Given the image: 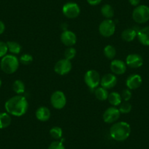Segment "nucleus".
Segmentation results:
<instances>
[{
    "label": "nucleus",
    "mask_w": 149,
    "mask_h": 149,
    "mask_svg": "<svg viewBox=\"0 0 149 149\" xmlns=\"http://www.w3.org/2000/svg\"><path fill=\"white\" fill-rule=\"evenodd\" d=\"M28 102L21 95H16L10 98L5 102V107L7 113L16 117L24 116L28 110Z\"/></svg>",
    "instance_id": "obj_1"
},
{
    "label": "nucleus",
    "mask_w": 149,
    "mask_h": 149,
    "mask_svg": "<svg viewBox=\"0 0 149 149\" xmlns=\"http://www.w3.org/2000/svg\"><path fill=\"white\" fill-rule=\"evenodd\" d=\"M131 133V127L124 121L116 122L110 129V134L116 141L121 142L127 140Z\"/></svg>",
    "instance_id": "obj_2"
},
{
    "label": "nucleus",
    "mask_w": 149,
    "mask_h": 149,
    "mask_svg": "<svg viewBox=\"0 0 149 149\" xmlns=\"http://www.w3.org/2000/svg\"><path fill=\"white\" fill-rule=\"evenodd\" d=\"M18 67H19V60L13 54L5 55V56L2 57L0 62V67L6 74H13L15 72L18 70Z\"/></svg>",
    "instance_id": "obj_3"
},
{
    "label": "nucleus",
    "mask_w": 149,
    "mask_h": 149,
    "mask_svg": "<svg viewBox=\"0 0 149 149\" xmlns=\"http://www.w3.org/2000/svg\"><path fill=\"white\" fill-rule=\"evenodd\" d=\"M132 18L136 23L145 24L149 21V7L147 5H138L132 12Z\"/></svg>",
    "instance_id": "obj_4"
},
{
    "label": "nucleus",
    "mask_w": 149,
    "mask_h": 149,
    "mask_svg": "<svg viewBox=\"0 0 149 149\" xmlns=\"http://www.w3.org/2000/svg\"><path fill=\"white\" fill-rule=\"evenodd\" d=\"M100 81H101V78H100V74L96 70H88L84 75V81L88 88H91V90L95 89L98 87L100 84Z\"/></svg>",
    "instance_id": "obj_5"
},
{
    "label": "nucleus",
    "mask_w": 149,
    "mask_h": 149,
    "mask_svg": "<svg viewBox=\"0 0 149 149\" xmlns=\"http://www.w3.org/2000/svg\"><path fill=\"white\" fill-rule=\"evenodd\" d=\"M116 31V24L111 19L104 20L99 26V31L102 36L110 37L113 35Z\"/></svg>",
    "instance_id": "obj_6"
},
{
    "label": "nucleus",
    "mask_w": 149,
    "mask_h": 149,
    "mask_svg": "<svg viewBox=\"0 0 149 149\" xmlns=\"http://www.w3.org/2000/svg\"><path fill=\"white\" fill-rule=\"evenodd\" d=\"M62 13L67 18H75L81 13V8L79 5L74 2H67L63 6Z\"/></svg>",
    "instance_id": "obj_7"
},
{
    "label": "nucleus",
    "mask_w": 149,
    "mask_h": 149,
    "mask_svg": "<svg viewBox=\"0 0 149 149\" xmlns=\"http://www.w3.org/2000/svg\"><path fill=\"white\" fill-rule=\"evenodd\" d=\"M51 102L53 107L56 109H62L67 104V98L61 91H56L51 97Z\"/></svg>",
    "instance_id": "obj_8"
},
{
    "label": "nucleus",
    "mask_w": 149,
    "mask_h": 149,
    "mask_svg": "<svg viewBox=\"0 0 149 149\" xmlns=\"http://www.w3.org/2000/svg\"><path fill=\"white\" fill-rule=\"evenodd\" d=\"M121 113L119 110L116 107H108L103 113V120L107 124H113L115 123L119 118Z\"/></svg>",
    "instance_id": "obj_9"
},
{
    "label": "nucleus",
    "mask_w": 149,
    "mask_h": 149,
    "mask_svg": "<svg viewBox=\"0 0 149 149\" xmlns=\"http://www.w3.org/2000/svg\"><path fill=\"white\" fill-rule=\"evenodd\" d=\"M72 70V64L70 60L66 58L59 60L54 66V71L59 75H65Z\"/></svg>",
    "instance_id": "obj_10"
},
{
    "label": "nucleus",
    "mask_w": 149,
    "mask_h": 149,
    "mask_svg": "<svg viewBox=\"0 0 149 149\" xmlns=\"http://www.w3.org/2000/svg\"><path fill=\"white\" fill-rule=\"evenodd\" d=\"M61 42L67 47H72L77 42V37L73 31L65 30L61 34Z\"/></svg>",
    "instance_id": "obj_11"
},
{
    "label": "nucleus",
    "mask_w": 149,
    "mask_h": 149,
    "mask_svg": "<svg viewBox=\"0 0 149 149\" xmlns=\"http://www.w3.org/2000/svg\"><path fill=\"white\" fill-rule=\"evenodd\" d=\"M125 63L128 67L131 68H139L143 64V58L139 54H132L127 56Z\"/></svg>",
    "instance_id": "obj_12"
},
{
    "label": "nucleus",
    "mask_w": 149,
    "mask_h": 149,
    "mask_svg": "<svg viewBox=\"0 0 149 149\" xmlns=\"http://www.w3.org/2000/svg\"><path fill=\"white\" fill-rule=\"evenodd\" d=\"M143 83V79L140 74H133L130 75L126 81V86L130 90H134L138 88Z\"/></svg>",
    "instance_id": "obj_13"
},
{
    "label": "nucleus",
    "mask_w": 149,
    "mask_h": 149,
    "mask_svg": "<svg viewBox=\"0 0 149 149\" xmlns=\"http://www.w3.org/2000/svg\"><path fill=\"white\" fill-rule=\"evenodd\" d=\"M117 84V78L113 74H106L101 78V86L106 89L113 88Z\"/></svg>",
    "instance_id": "obj_14"
},
{
    "label": "nucleus",
    "mask_w": 149,
    "mask_h": 149,
    "mask_svg": "<svg viewBox=\"0 0 149 149\" xmlns=\"http://www.w3.org/2000/svg\"><path fill=\"white\" fill-rule=\"evenodd\" d=\"M110 70L115 74H123L127 71V64L121 60L115 59L110 64Z\"/></svg>",
    "instance_id": "obj_15"
},
{
    "label": "nucleus",
    "mask_w": 149,
    "mask_h": 149,
    "mask_svg": "<svg viewBox=\"0 0 149 149\" xmlns=\"http://www.w3.org/2000/svg\"><path fill=\"white\" fill-rule=\"evenodd\" d=\"M137 38L142 45L149 46V26L140 29L137 31Z\"/></svg>",
    "instance_id": "obj_16"
},
{
    "label": "nucleus",
    "mask_w": 149,
    "mask_h": 149,
    "mask_svg": "<svg viewBox=\"0 0 149 149\" xmlns=\"http://www.w3.org/2000/svg\"><path fill=\"white\" fill-rule=\"evenodd\" d=\"M35 115L37 120L42 122L47 121L51 118V110L47 107H40L37 110Z\"/></svg>",
    "instance_id": "obj_17"
},
{
    "label": "nucleus",
    "mask_w": 149,
    "mask_h": 149,
    "mask_svg": "<svg viewBox=\"0 0 149 149\" xmlns=\"http://www.w3.org/2000/svg\"><path fill=\"white\" fill-rule=\"evenodd\" d=\"M137 31L134 29H126L123 31L121 37L125 42H132L137 37Z\"/></svg>",
    "instance_id": "obj_18"
},
{
    "label": "nucleus",
    "mask_w": 149,
    "mask_h": 149,
    "mask_svg": "<svg viewBox=\"0 0 149 149\" xmlns=\"http://www.w3.org/2000/svg\"><path fill=\"white\" fill-rule=\"evenodd\" d=\"M10 115L8 113H0V129H5L11 124Z\"/></svg>",
    "instance_id": "obj_19"
},
{
    "label": "nucleus",
    "mask_w": 149,
    "mask_h": 149,
    "mask_svg": "<svg viewBox=\"0 0 149 149\" xmlns=\"http://www.w3.org/2000/svg\"><path fill=\"white\" fill-rule=\"evenodd\" d=\"M107 100L110 104H112L113 107H116L121 104V95L118 92H111L109 94Z\"/></svg>",
    "instance_id": "obj_20"
},
{
    "label": "nucleus",
    "mask_w": 149,
    "mask_h": 149,
    "mask_svg": "<svg viewBox=\"0 0 149 149\" xmlns=\"http://www.w3.org/2000/svg\"><path fill=\"white\" fill-rule=\"evenodd\" d=\"M94 94H95L96 98L100 101H104V100H107L109 96L107 89L103 88V87H97V88H95Z\"/></svg>",
    "instance_id": "obj_21"
},
{
    "label": "nucleus",
    "mask_w": 149,
    "mask_h": 149,
    "mask_svg": "<svg viewBox=\"0 0 149 149\" xmlns=\"http://www.w3.org/2000/svg\"><path fill=\"white\" fill-rule=\"evenodd\" d=\"M101 13L106 19H111L114 16V10L110 5H104L101 8Z\"/></svg>",
    "instance_id": "obj_22"
},
{
    "label": "nucleus",
    "mask_w": 149,
    "mask_h": 149,
    "mask_svg": "<svg viewBox=\"0 0 149 149\" xmlns=\"http://www.w3.org/2000/svg\"><path fill=\"white\" fill-rule=\"evenodd\" d=\"M8 51L12 54H18L21 51V45L18 42L14 41H9L7 42Z\"/></svg>",
    "instance_id": "obj_23"
},
{
    "label": "nucleus",
    "mask_w": 149,
    "mask_h": 149,
    "mask_svg": "<svg viewBox=\"0 0 149 149\" xmlns=\"http://www.w3.org/2000/svg\"><path fill=\"white\" fill-rule=\"evenodd\" d=\"M13 89L18 95H21L25 91V85L21 80H16L13 84Z\"/></svg>",
    "instance_id": "obj_24"
},
{
    "label": "nucleus",
    "mask_w": 149,
    "mask_h": 149,
    "mask_svg": "<svg viewBox=\"0 0 149 149\" xmlns=\"http://www.w3.org/2000/svg\"><path fill=\"white\" fill-rule=\"evenodd\" d=\"M104 54L107 58L113 59L116 55V50L115 47H113V45H108L104 47Z\"/></svg>",
    "instance_id": "obj_25"
},
{
    "label": "nucleus",
    "mask_w": 149,
    "mask_h": 149,
    "mask_svg": "<svg viewBox=\"0 0 149 149\" xmlns=\"http://www.w3.org/2000/svg\"><path fill=\"white\" fill-rule=\"evenodd\" d=\"M50 134L56 140L61 139L63 135V130L59 127H54L50 130Z\"/></svg>",
    "instance_id": "obj_26"
},
{
    "label": "nucleus",
    "mask_w": 149,
    "mask_h": 149,
    "mask_svg": "<svg viewBox=\"0 0 149 149\" xmlns=\"http://www.w3.org/2000/svg\"><path fill=\"white\" fill-rule=\"evenodd\" d=\"M76 55V50L73 47H68L64 52V57L67 60H71L74 58V57Z\"/></svg>",
    "instance_id": "obj_27"
},
{
    "label": "nucleus",
    "mask_w": 149,
    "mask_h": 149,
    "mask_svg": "<svg viewBox=\"0 0 149 149\" xmlns=\"http://www.w3.org/2000/svg\"><path fill=\"white\" fill-rule=\"evenodd\" d=\"M132 104L130 102H124V103H122L120 105V107L118 110H119L121 113L126 114L129 113L132 110Z\"/></svg>",
    "instance_id": "obj_28"
},
{
    "label": "nucleus",
    "mask_w": 149,
    "mask_h": 149,
    "mask_svg": "<svg viewBox=\"0 0 149 149\" xmlns=\"http://www.w3.org/2000/svg\"><path fill=\"white\" fill-rule=\"evenodd\" d=\"M19 61L20 62L22 63V64H24V65H28V64H29L30 63L32 62L33 57L32 56L30 55V54H23V55L20 57Z\"/></svg>",
    "instance_id": "obj_29"
},
{
    "label": "nucleus",
    "mask_w": 149,
    "mask_h": 149,
    "mask_svg": "<svg viewBox=\"0 0 149 149\" xmlns=\"http://www.w3.org/2000/svg\"><path fill=\"white\" fill-rule=\"evenodd\" d=\"M48 149H66L61 141H54L50 144Z\"/></svg>",
    "instance_id": "obj_30"
},
{
    "label": "nucleus",
    "mask_w": 149,
    "mask_h": 149,
    "mask_svg": "<svg viewBox=\"0 0 149 149\" xmlns=\"http://www.w3.org/2000/svg\"><path fill=\"white\" fill-rule=\"evenodd\" d=\"M8 51V48L7 43L0 41V58H2V57L5 56V55H7Z\"/></svg>",
    "instance_id": "obj_31"
},
{
    "label": "nucleus",
    "mask_w": 149,
    "mask_h": 149,
    "mask_svg": "<svg viewBox=\"0 0 149 149\" xmlns=\"http://www.w3.org/2000/svg\"><path fill=\"white\" fill-rule=\"evenodd\" d=\"M132 94L131 90H130L129 88H127V89H124V91H123L121 97L124 99V101L128 102L129 100L132 98Z\"/></svg>",
    "instance_id": "obj_32"
},
{
    "label": "nucleus",
    "mask_w": 149,
    "mask_h": 149,
    "mask_svg": "<svg viewBox=\"0 0 149 149\" xmlns=\"http://www.w3.org/2000/svg\"><path fill=\"white\" fill-rule=\"evenodd\" d=\"M102 1V0H87L88 3L89 4V5H93V6L99 5L100 3H101Z\"/></svg>",
    "instance_id": "obj_33"
},
{
    "label": "nucleus",
    "mask_w": 149,
    "mask_h": 149,
    "mask_svg": "<svg viewBox=\"0 0 149 149\" xmlns=\"http://www.w3.org/2000/svg\"><path fill=\"white\" fill-rule=\"evenodd\" d=\"M129 2H130V5H132V6L137 7L138 6L140 2V0H129Z\"/></svg>",
    "instance_id": "obj_34"
},
{
    "label": "nucleus",
    "mask_w": 149,
    "mask_h": 149,
    "mask_svg": "<svg viewBox=\"0 0 149 149\" xmlns=\"http://www.w3.org/2000/svg\"><path fill=\"white\" fill-rule=\"evenodd\" d=\"M5 30V25L2 21H0V34H3Z\"/></svg>",
    "instance_id": "obj_35"
},
{
    "label": "nucleus",
    "mask_w": 149,
    "mask_h": 149,
    "mask_svg": "<svg viewBox=\"0 0 149 149\" xmlns=\"http://www.w3.org/2000/svg\"><path fill=\"white\" fill-rule=\"evenodd\" d=\"M2 80H1V78H0V87H1V86H2Z\"/></svg>",
    "instance_id": "obj_36"
}]
</instances>
